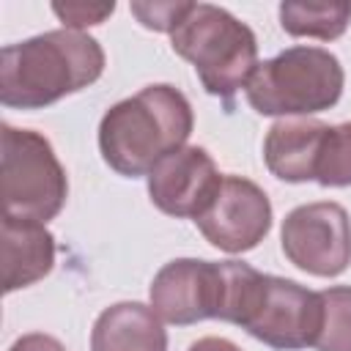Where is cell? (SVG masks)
<instances>
[{"instance_id":"cell-1","label":"cell","mask_w":351,"mask_h":351,"mask_svg":"<svg viewBox=\"0 0 351 351\" xmlns=\"http://www.w3.org/2000/svg\"><path fill=\"white\" fill-rule=\"evenodd\" d=\"M104 74L101 44L82 30H47L0 49V104L44 110Z\"/></svg>"},{"instance_id":"cell-2","label":"cell","mask_w":351,"mask_h":351,"mask_svg":"<svg viewBox=\"0 0 351 351\" xmlns=\"http://www.w3.org/2000/svg\"><path fill=\"white\" fill-rule=\"evenodd\" d=\"M225 277L219 321L241 326L274 351L315 346L321 329V296L296 280L263 274L244 261H219Z\"/></svg>"},{"instance_id":"cell-3","label":"cell","mask_w":351,"mask_h":351,"mask_svg":"<svg viewBox=\"0 0 351 351\" xmlns=\"http://www.w3.org/2000/svg\"><path fill=\"white\" fill-rule=\"evenodd\" d=\"M195 129L189 99L167 85H145L115 101L99 121V151L110 170L123 178L148 176L156 162L186 145Z\"/></svg>"},{"instance_id":"cell-4","label":"cell","mask_w":351,"mask_h":351,"mask_svg":"<svg viewBox=\"0 0 351 351\" xmlns=\"http://www.w3.org/2000/svg\"><path fill=\"white\" fill-rule=\"evenodd\" d=\"M170 47L192 63L206 93L230 104L247 88L258 60V38L250 25L214 3H192L186 16L170 33Z\"/></svg>"},{"instance_id":"cell-5","label":"cell","mask_w":351,"mask_h":351,"mask_svg":"<svg viewBox=\"0 0 351 351\" xmlns=\"http://www.w3.org/2000/svg\"><path fill=\"white\" fill-rule=\"evenodd\" d=\"M343 85L346 71L335 52L299 44L261 60L244 90L258 115L310 118L335 107L343 96Z\"/></svg>"},{"instance_id":"cell-6","label":"cell","mask_w":351,"mask_h":351,"mask_svg":"<svg viewBox=\"0 0 351 351\" xmlns=\"http://www.w3.org/2000/svg\"><path fill=\"white\" fill-rule=\"evenodd\" d=\"M3 214L49 222L55 219L69 197L66 170L52 148V143L33 129H16L3 123Z\"/></svg>"},{"instance_id":"cell-7","label":"cell","mask_w":351,"mask_h":351,"mask_svg":"<svg viewBox=\"0 0 351 351\" xmlns=\"http://www.w3.org/2000/svg\"><path fill=\"white\" fill-rule=\"evenodd\" d=\"M282 255L313 277H340L351 263V219L340 203L296 206L280 228Z\"/></svg>"},{"instance_id":"cell-8","label":"cell","mask_w":351,"mask_h":351,"mask_svg":"<svg viewBox=\"0 0 351 351\" xmlns=\"http://www.w3.org/2000/svg\"><path fill=\"white\" fill-rule=\"evenodd\" d=\"M271 200L269 195L244 176H222V184L208 208L195 219L200 236L230 255L255 250L271 230Z\"/></svg>"},{"instance_id":"cell-9","label":"cell","mask_w":351,"mask_h":351,"mask_svg":"<svg viewBox=\"0 0 351 351\" xmlns=\"http://www.w3.org/2000/svg\"><path fill=\"white\" fill-rule=\"evenodd\" d=\"M225 277L219 261L176 258L165 263L148 288L154 313L165 324L192 326L197 321L219 318Z\"/></svg>"},{"instance_id":"cell-10","label":"cell","mask_w":351,"mask_h":351,"mask_svg":"<svg viewBox=\"0 0 351 351\" xmlns=\"http://www.w3.org/2000/svg\"><path fill=\"white\" fill-rule=\"evenodd\" d=\"M222 176L206 148L184 145L148 173V197L162 214L195 222L214 200Z\"/></svg>"},{"instance_id":"cell-11","label":"cell","mask_w":351,"mask_h":351,"mask_svg":"<svg viewBox=\"0 0 351 351\" xmlns=\"http://www.w3.org/2000/svg\"><path fill=\"white\" fill-rule=\"evenodd\" d=\"M329 123L318 118H280L263 140V162L269 173L285 184L315 181V167Z\"/></svg>"},{"instance_id":"cell-12","label":"cell","mask_w":351,"mask_h":351,"mask_svg":"<svg viewBox=\"0 0 351 351\" xmlns=\"http://www.w3.org/2000/svg\"><path fill=\"white\" fill-rule=\"evenodd\" d=\"M3 291L14 293L19 288L44 280L58 255L55 236L44 222L5 217L3 214Z\"/></svg>"},{"instance_id":"cell-13","label":"cell","mask_w":351,"mask_h":351,"mask_svg":"<svg viewBox=\"0 0 351 351\" xmlns=\"http://www.w3.org/2000/svg\"><path fill=\"white\" fill-rule=\"evenodd\" d=\"M90 351H167V329L151 304L115 302L93 321Z\"/></svg>"},{"instance_id":"cell-14","label":"cell","mask_w":351,"mask_h":351,"mask_svg":"<svg viewBox=\"0 0 351 351\" xmlns=\"http://www.w3.org/2000/svg\"><path fill=\"white\" fill-rule=\"evenodd\" d=\"M280 27L296 38L335 41L351 25V3H315V0H285L277 8Z\"/></svg>"},{"instance_id":"cell-15","label":"cell","mask_w":351,"mask_h":351,"mask_svg":"<svg viewBox=\"0 0 351 351\" xmlns=\"http://www.w3.org/2000/svg\"><path fill=\"white\" fill-rule=\"evenodd\" d=\"M321 329L315 351H351V285H332L318 291Z\"/></svg>"},{"instance_id":"cell-16","label":"cell","mask_w":351,"mask_h":351,"mask_svg":"<svg viewBox=\"0 0 351 351\" xmlns=\"http://www.w3.org/2000/svg\"><path fill=\"white\" fill-rule=\"evenodd\" d=\"M315 184L332 189L351 186V121L326 129L315 167Z\"/></svg>"},{"instance_id":"cell-17","label":"cell","mask_w":351,"mask_h":351,"mask_svg":"<svg viewBox=\"0 0 351 351\" xmlns=\"http://www.w3.org/2000/svg\"><path fill=\"white\" fill-rule=\"evenodd\" d=\"M189 8L192 3L186 0H132L129 5L132 16L143 27L156 30V33H173Z\"/></svg>"},{"instance_id":"cell-18","label":"cell","mask_w":351,"mask_h":351,"mask_svg":"<svg viewBox=\"0 0 351 351\" xmlns=\"http://www.w3.org/2000/svg\"><path fill=\"white\" fill-rule=\"evenodd\" d=\"M115 11V3H52V14L69 30H82L101 25Z\"/></svg>"},{"instance_id":"cell-19","label":"cell","mask_w":351,"mask_h":351,"mask_svg":"<svg viewBox=\"0 0 351 351\" xmlns=\"http://www.w3.org/2000/svg\"><path fill=\"white\" fill-rule=\"evenodd\" d=\"M8 351H66V346H63L58 337H52V335L30 332V335L16 337Z\"/></svg>"},{"instance_id":"cell-20","label":"cell","mask_w":351,"mask_h":351,"mask_svg":"<svg viewBox=\"0 0 351 351\" xmlns=\"http://www.w3.org/2000/svg\"><path fill=\"white\" fill-rule=\"evenodd\" d=\"M189 351H241V348L228 337H200L189 346Z\"/></svg>"}]
</instances>
